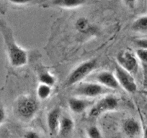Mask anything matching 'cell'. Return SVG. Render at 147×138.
Returning a JSON list of instances; mask_svg holds the SVG:
<instances>
[{"label":"cell","mask_w":147,"mask_h":138,"mask_svg":"<svg viewBox=\"0 0 147 138\" xmlns=\"http://www.w3.org/2000/svg\"><path fill=\"white\" fill-rule=\"evenodd\" d=\"M62 114L59 107L53 108L49 112L47 116V125L49 132L53 135L58 134L59 126Z\"/></svg>","instance_id":"ba28073f"},{"label":"cell","mask_w":147,"mask_h":138,"mask_svg":"<svg viewBox=\"0 0 147 138\" xmlns=\"http://www.w3.org/2000/svg\"><path fill=\"white\" fill-rule=\"evenodd\" d=\"M131 29L136 32H147V15L141 16L132 23Z\"/></svg>","instance_id":"5bb4252c"},{"label":"cell","mask_w":147,"mask_h":138,"mask_svg":"<svg viewBox=\"0 0 147 138\" xmlns=\"http://www.w3.org/2000/svg\"><path fill=\"white\" fill-rule=\"evenodd\" d=\"M98 82L109 89H118L120 87L114 73L108 70L100 72L96 77Z\"/></svg>","instance_id":"9c48e42d"},{"label":"cell","mask_w":147,"mask_h":138,"mask_svg":"<svg viewBox=\"0 0 147 138\" xmlns=\"http://www.w3.org/2000/svg\"><path fill=\"white\" fill-rule=\"evenodd\" d=\"M76 29L79 31L86 32L88 29H89V22L87 19L81 17L76 21Z\"/></svg>","instance_id":"ac0fdd59"},{"label":"cell","mask_w":147,"mask_h":138,"mask_svg":"<svg viewBox=\"0 0 147 138\" xmlns=\"http://www.w3.org/2000/svg\"><path fill=\"white\" fill-rule=\"evenodd\" d=\"M39 108L40 105L35 98L30 95H22L16 100L14 111L19 119L29 122L36 116Z\"/></svg>","instance_id":"7a4b0ae2"},{"label":"cell","mask_w":147,"mask_h":138,"mask_svg":"<svg viewBox=\"0 0 147 138\" xmlns=\"http://www.w3.org/2000/svg\"><path fill=\"white\" fill-rule=\"evenodd\" d=\"M139 59L136 55L129 50H123L118 53L116 61L119 66H121L131 73H135L139 68Z\"/></svg>","instance_id":"52a82bcc"},{"label":"cell","mask_w":147,"mask_h":138,"mask_svg":"<svg viewBox=\"0 0 147 138\" xmlns=\"http://www.w3.org/2000/svg\"><path fill=\"white\" fill-rule=\"evenodd\" d=\"M135 43L139 48H147V39H139Z\"/></svg>","instance_id":"7402d4cb"},{"label":"cell","mask_w":147,"mask_h":138,"mask_svg":"<svg viewBox=\"0 0 147 138\" xmlns=\"http://www.w3.org/2000/svg\"><path fill=\"white\" fill-rule=\"evenodd\" d=\"M136 55L140 61L147 64V48H138L136 51Z\"/></svg>","instance_id":"d6986e66"},{"label":"cell","mask_w":147,"mask_h":138,"mask_svg":"<svg viewBox=\"0 0 147 138\" xmlns=\"http://www.w3.org/2000/svg\"><path fill=\"white\" fill-rule=\"evenodd\" d=\"M119 104V101L116 96L111 94L105 95L90 108L89 115L91 117H98L105 112L116 109Z\"/></svg>","instance_id":"5b68a950"},{"label":"cell","mask_w":147,"mask_h":138,"mask_svg":"<svg viewBox=\"0 0 147 138\" xmlns=\"http://www.w3.org/2000/svg\"><path fill=\"white\" fill-rule=\"evenodd\" d=\"M91 105V101L86 98L71 97L68 100V106L75 114H82Z\"/></svg>","instance_id":"30bf717a"},{"label":"cell","mask_w":147,"mask_h":138,"mask_svg":"<svg viewBox=\"0 0 147 138\" xmlns=\"http://www.w3.org/2000/svg\"><path fill=\"white\" fill-rule=\"evenodd\" d=\"M23 138H41L40 135L34 130H28L24 133Z\"/></svg>","instance_id":"44dd1931"},{"label":"cell","mask_w":147,"mask_h":138,"mask_svg":"<svg viewBox=\"0 0 147 138\" xmlns=\"http://www.w3.org/2000/svg\"><path fill=\"white\" fill-rule=\"evenodd\" d=\"M86 3V0H52L54 6L62 8H76L83 6Z\"/></svg>","instance_id":"4fadbf2b"},{"label":"cell","mask_w":147,"mask_h":138,"mask_svg":"<svg viewBox=\"0 0 147 138\" xmlns=\"http://www.w3.org/2000/svg\"><path fill=\"white\" fill-rule=\"evenodd\" d=\"M124 4L130 8H134L136 3V0H123Z\"/></svg>","instance_id":"cb8c5ba5"},{"label":"cell","mask_w":147,"mask_h":138,"mask_svg":"<svg viewBox=\"0 0 147 138\" xmlns=\"http://www.w3.org/2000/svg\"><path fill=\"white\" fill-rule=\"evenodd\" d=\"M0 33L2 36L9 62L12 67L20 68L28 61V54L17 44L13 30L4 20H0Z\"/></svg>","instance_id":"6da1fadb"},{"label":"cell","mask_w":147,"mask_h":138,"mask_svg":"<svg viewBox=\"0 0 147 138\" xmlns=\"http://www.w3.org/2000/svg\"><path fill=\"white\" fill-rule=\"evenodd\" d=\"M75 123L73 119L68 115H63L61 116L59 126L58 134L61 137H67L73 132Z\"/></svg>","instance_id":"7c38bea8"},{"label":"cell","mask_w":147,"mask_h":138,"mask_svg":"<svg viewBox=\"0 0 147 138\" xmlns=\"http://www.w3.org/2000/svg\"><path fill=\"white\" fill-rule=\"evenodd\" d=\"M143 138H147V126L146 127H145V129H144Z\"/></svg>","instance_id":"d4e9b609"},{"label":"cell","mask_w":147,"mask_h":138,"mask_svg":"<svg viewBox=\"0 0 147 138\" xmlns=\"http://www.w3.org/2000/svg\"><path fill=\"white\" fill-rule=\"evenodd\" d=\"M124 133L129 137H134L141 132V124L139 121L133 117L125 119L122 124Z\"/></svg>","instance_id":"8fae6325"},{"label":"cell","mask_w":147,"mask_h":138,"mask_svg":"<svg viewBox=\"0 0 147 138\" xmlns=\"http://www.w3.org/2000/svg\"><path fill=\"white\" fill-rule=\"evenodd\" d=\"M114 74L121 87L128 93H134L136 91L137 84L133 74L119 66L117 63L114 66Z\"/></svg>","instance_id":"8992f818"},{"label":"cell","mask_w":147,"mask_h":138,"mask_svg":"<svg viewBox=\"0 0 147 138\" xmlns=\"http://www.w3.org/2000/svg\"><path fill=\"white\" fill-rule=\"evenodd\" d=\"M10 3L15 5H24V4H30L32 0H8Z\"/></svg>","instance_id":"603a6c76"},{"label":"cell","mask_w":147,"mask_h":138,"mask_svg":"<svg viewBox=\"0 0 147 138\" xmlns=\"http://www.w3.org/2000/svg\"><path fill=\"white\" fill-rule=\"evenodd\" d=\"M0 12L3 13V9H2V7H1V2H0Z\"/></svg>","instance_id":"484cf974"},{"label":"cell","mask_w":147,"mask_h":138,"mask_svg":"<svg viewBox=\"0 0 147 138\" xmlns=\"http://www.w3.org/2000/svg\"><path fill=\"white\" fill-rule=\"evenodd\" d=\"M52 93V86L40 83L37 88V96L40 100L48 99Z\"/></svg>","instance_id":"9a60e30c"},{"label":"cell","mask_w":147,"mask_h":138,"mask_svg":"<svg viewBox=\"0 0 147 138\" xmlns=\"http://www.w3.org/2000/svg\"><path fill=\"white\" fill-rule=\"evenodd\" d=\"M6 110L3 103L0 101V126L5 122L6 120Z\"/></svg>","instance_id":"ffe728a7"},{"label":"cell","mask_w":147,"mask_h":138,"mask_svg":"<svg viewBox=\"0 0 147 138\" xmlns=\"http://www.w3.org/2000/svg\"><path fill=\"white\" fill-rule=\"evenodd\" d=\"M39 80L40 83L49 85L53 87L56 83V78L49 71H43L39 75Z\"/></svg>","instance_id":"2e32d148"},{"label":"cell","mask_w":147,"mask_h":138,"mask_svg":"<svg viewBox=\"0 0 147 138\" xmlns=\"http://www.w3.org/2000/svg\"><path fill=\"white\" fill-rule=\"evenodd\" d=\"M87 135L88 138H103L99 128L95 125H92L88 127Z\"/></svg>","instance_id":"e0dca14e"},{"label":"cell","mask_w":147,"mask_h":138,"mask_svg":"<svg viewBox=\"0 0 147 138\" xmlns=\"http://www.w3.org/2000/svg\"><path fill=\"white\" fill-rule=\"evenodd\" d=\"M110 89L96 82H80L75 89V93L80 97L95 98L107 94Z\"/></svg>","instance_id":"277c9868"},{"label":"cell","mask_w":147,"mask_h":138,"mask_svg":"<svg viewBox=\"0 0 147 138\" xmlns=\"http://www.w3.org/2000/svg\"><path fill=\"white\" fill-rule=\"evenodd\" d=\"M97 65L96 59H90L81 63L68 75L66 80V85L70 86L78 84L95 70Z\"/></svg>","instance_id":"3957f363"}]
</instances>
